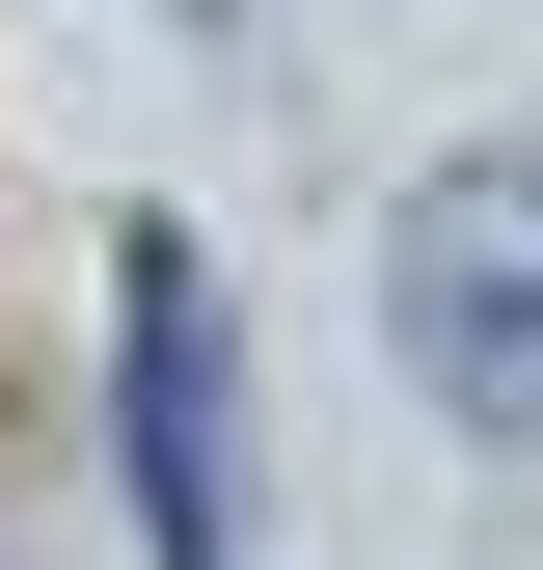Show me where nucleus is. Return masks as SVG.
<instances>
[{
    "label": "nucleus",
    "mask_w": 543,
    "mask_h": 570,
    "mask_svg": "<svg viewBox=\"0 0 543 570\" xmlns=\"http://www.w3.org/2000/svg\"><path fill=\"white\" fill-rule=\"evenodd\" d=\"M381 326H407V381H435V407H516V435H543V164H462V190H407V245H381Z\"/></svg>",
    "instance_id": "obj_1"
},
{
    "label": "nucleus",
    "mask_w": 543,
    "mask_h": 570,
    "mask_svg": "<svg viewBox=\"0 0 543 570\" xmlns=\"http://www.w3.org/2000/svg\"><path fill=\"white\" fill-rule=\"evenodd\" d=\"M136 489H164V543H218V326H190V272H136Z\"/></svg>",
    "instance_id": "obj_2"
}]
</instances>
